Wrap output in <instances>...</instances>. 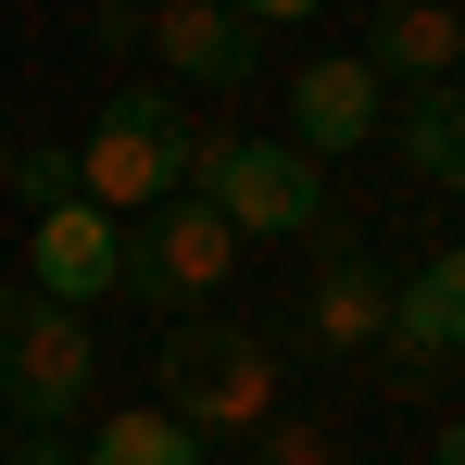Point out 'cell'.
<instances>
[{
	"label": "cell",
	"mask_w": 465,
	"mask_h": 465,
	"mask_svg": "<svg viewBox=\"0 0 465 465\" xmlns=\"http://www.w3.org/2000/svg\"><path fill=\"white\" fill-rule=\"evenodd\" d=\"M152 402L189 428V440H227V428L290 415V378H277V340H264V327L176 314V327H163V352H152Z\"/></svg>",
	"instance_id": "obj_1"
},
{
	"label": "cell",
	"mask_w": 465,
	"mask_h": 465,
	"mask_svg": "<svg viewBox=\"0 0 465 465\" xmlns=\"http://www.w3.org/2000/svg\"><path fill=\"white\" fill-rule=\"evenodd\" d=\"M176 202H214L227 239H314L327 227V189L290 139H239V126H189V163H176Z\"/></svg>",
	"instance_id": "obj_2"
},
{
	"label": "cell",
	"mask_w": 465,
	"mask_h": 465,
	"mask_svg": "<svg viewBox=\"0 0 465 465\" xmlns=\"http://www.w3.org/2000/svg\"><path fill=\"white\" fill-rule=\"evenodd\" d=\"M176 163H189V114L152 88H114L101 114H88V139H76V202L88 214H114V227H139L152 202H176Z\"/></svg>",
	"instance_id": "obj_3"
},
{
	"label": "cell",
	"mask_w": 465,
	"mask_h": 465,
	"mask_svg": "<svg viewBox=\"0 0 465 465\" xmlns=\"http://www.w3.org/2000/svg\"><path fill=\"white\" fill-rule=\"evenodd\" d=\"M101 378V340H88V314L38 302V290H13L0 302V415L13 428H64Z\"/></svg>",
	"instance_id": "obj_4"
},
{
	"label": "cell",
	"mask_w": 465,
	"mask_h": 465,
	"mask_svg": "<svg viewBox=\"0 0 465 465\" xmlns=\"http://www.w3.org/2000/svg\"><path fill=\"white\" fill-rule=\"evenodd\" d=\"M227 264H239V239H227V214L214 202H152L139 227L114 239V290L126 302H176V314H202L214 290H227Z\"/></svg>",
	"instance_id": "obj_5"
},
{
	"label": "cell",
	"mask_w": 465,
	"mask_h": 465,
	"mask_svg": "<svg viewBox=\"0 0 465 465\" xmlns=\"http://www.w3.org/2000/svg\"><path fill=\"white\" fill-rule=\"evenodd\" d=\"M290 340H302V352H378L390 340V264L352 227H314V290H302V314H290Z\"/></svg>",
	"instance_id": "obj_6"
},
{
	"label": "cell",
	"mask_w": 465,
	"mask_h": 465,
	"mask_svg": "<svg viewBox=\"0 0 465 465\" xmlns=\"http://www.w3.org/2000/svg\"><path fill=\"white\" fill-rule=\"evenodd\" d=\"M139 51H152L163 76L214 88V101L264 76V25H252V13H227V0H163V13H152V38H139Z\"/></svg>",
	"instance_id": "obj_7"
},
{
	"label": "cell",
	"mask_w": 465,
	"mask_h": 465,
	"mask_svg": "<svg viewBox=\"0 0 465 465\" xmlns=\"http://www.w3.org/2000/svg\"><path fill=\"white\" fill-rule=\"evenodd\" d=\"M390 126V88L365 76V64H352V51H314L302 76H290V152H365V139H378Z\"/></svg>",
	"instance_id": "obj_8"
},
{
	"label": "cell",
	"mask_w": 465,
	"mask_h": 465,
	"mask_svg": "<svg viewBox=\"0 0 465 465\" xmlns=\"http://www.w3.org/2000/svg\"><path fill=\"white\" fill-rule=\"evenodd\" d=\"M378 88H453L465 76V13H428V0H390V13H365V51H352Z\"/></svg>",
	"instance_id": "obj_9"
},
{
	"label": "cell",
	"mask_w": 465,
	"mask_h": 465,
	"mask_svg": "<svg viewBox=\"0 0 465 465\" xmlns=\"http://www.w3.org/2000/svg\"><path fill=\"white\" fill-rule=\"evenodd\" d=\"M114 214H88V202H64V214H38V239H25V290L38 302H64V314H88L101 290H114Z\"/></svg>",
	"instance_id": "obj_10"
},
{
	"label": "cell",
	"mask_w": 465,
	"mask_h": 465,
	"mask_svg": "<svg viewBox=\"0 0 465 465\" xmlns=\"http://www.w3.org/2000/svg\"><path fill=\"white\" fill-rule=\"evenodd\" d=\"M390 352H402V365L465 352V252H440L428 277H402V290H390Z\"/></svg>",
	"instance_id": "obj_11"
},
{
	"label": "cell",
	"mask_w": 465,
	"mask_h": 465,
	"mask_svg": "<svg viewBox=\"0 0 465 465\" xmlns=\"http://www.w3.org/2000/svg\"><path fill=\"white\" fill-rule=\"evenodd\" d=\"M390 139H402V163H415L428 189H453V176H465V76H453V88H415V101H390Z\"/></svg>",
	"instance_id": "obj_12"
},
{
	"label": "cell",
	"mask_w": 465,
	"mask_h": 465,
	"mask_svg": "<svg viewBox=\"0 0 465 465\" xmlns=\"http://www.w3.org/2000/svg\"><path fill=\"white\" fill-rule=\"evenodd\" d=\"M76 465H202V440H189L163 402H126V415H101V428H88Z\"/></svg>",
	"instance_id": "obj_13"
},
{
	"label": "cell",
	"mask_w": 465,
	"mask_h": 465,
	"mask_svg": "<svg viewBox=\"0 0 465 465\" xmlns=\"http://www.w3.org/2000/svg\"><path fill=\"white\" fill-rule=\"evenodd\" d=\"M13 189H25L38 214H64V202H76V152H13Z\"/></svg>",
	"instance_id": "obj_14"
},
{
	"label": "cell",
	"mask_w": 465,
	"mask_h": 465,
	"mask_svg": "<svg viewBox=\"0 0 465 465\" xmlns=\"http://www.w3.org/2000/svg\"><path fill=\"white\" fill-rule=\"evenodd\" d=\"M252 440H264V465H340V453H327V428H314V415H264Z\"/></svg>",
	"instance_id": "obj_15"
},
{
	"label": "cell",
	"mask_w": 465,
	"mask_h": 465,
	"mask_svg": "<svg viewBox=\"0 0 465 465\" xmlns=\"http://www.w3.org/2000/svg\"><path fill=\"white\" fill-rule=\"evenodd\" d=\"M139 38H152L139 0H101V13H88V51H139Z\"/></svg>",
	"instance_id": "obj_16"
},
{
	"label": "cell",
	"mask_w": 465,
	"mask_h": 465,
	"mask_svg": "<svg viewBox=\"0 0 465 465\" xmlns=\"http://www.w3.org/2000/svg\"><path fill=\"white\" fill-rule=\"evenodd\" d=\"M0 465H76V453H64V428H13V453H0Z\"/></svg>",
	"instance_id": "obj_17"
},
{
	"label": "cell",
	"mask_w": 465,
	"mask_h": 465,
	"mask_svg": "<svg viewBox=\"0 0 465 465\" xmlns=\"http://www.w3.org/2000/svg\"><path fill=\"white\" fill-rule=\"evenodd\" d=\"M428 465H465V415H440V440H428Z\"/></svg>",
	"instance_id": "obj_18"
},
{
	"label": "cell",
	"mask_w": 465,
	"mask_h": 465,
	"mask_svg": "<svg viewBox=\"0 0 465 465\" xmlns=\"http://www.w3.org/2000/svg\"><path fill=\"white\" fill-rule=\"evenodd\" d=\"M0 189H13V139H0Z\"/></svg>",
	"instance_id": "obj_19"
},
{
	"label": "cell",
	"mask_w": 465,
	"mask_h": 465,
	"mask_svg": "<svg viewBox=\"0 0 465 465\" xmlns=\"http://www.w3.org/2000/svg\"><path fill=\"white\" fill-rule=\"evenodd\" d=\"M453 189H465V176H453Z\"/></svg>",
	"instance_id": "obj_20"
}]
</instances>
